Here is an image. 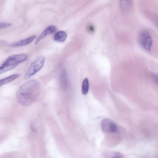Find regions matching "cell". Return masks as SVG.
I'll return each mask as SVG.
<instances>
[{
	"label": "cell",
	"instance_id": "cell-6",
	"mask_svg": "<svg viewBox=\"0 0 158 158\" xmlns=\"http://www.w3.org/2000/svg\"><path fill=\"white\" fill-rule=\"evenodd\" d=\"M56 30V27L53 25H50L47 27L38 37L35 42V44H37L43 38L49 34L53 33Z\"/></svg>",
	"mask_w": 158,
	"mask_h": 158
},
{
	"label": "cell",
	"instance_id": "cell-10",
	"mask_svg": "<svg viewBox=\"0 0 158 158\" xmlns=\"http://www.w3.org/2000/svg\"><path fill=\"white\" fill-rule=\"evenodd\" d=\"M19 76V74H15L2 79L0 81V86H1L2 85H3L13 81L18 78Z\"/></svg>",
	"mask_w": 158,
	"mask_h": 158
},
{
	"label": "cell",
	"instance_id": "cell-2",
	"mask_svg": "<svg viewBox=\"0 0 158 158\" xmlns=\"http://www.w3.org/2000/svg\"><path fill=\"white\" fill-rule=\"evenodd\" d=\"M27 58L25 54H20L9 57L0 68V74L15 68L19 64L25 61Z\"/></svg>",
	"mask_w": 158,
	"mask_h": 158
},
{
	"label": "cell",
	"instance_id": "cell-14",
	"mask_svg": "<svg viewBox=\"0 0 158 158\" xmlns=\"http://www.w3.org/2000/svg\"><path fill=\"white\" fill-rule=\"evenodd\" d=\"M152 76L156 83L158 85V75L155 74H152Z\"/></svg>",
	"mask_w": 158,
	"mask_h": 158
},
{
	"label": "cell",
	"instance_id": "cell-3",
	"mask_svg": "<svg viewBox=\"0 0 158 158\" xmlns=\"http://www.w3.org/2000/svg\"><path fill=\"white\" fill-rule=\"evenodd\" d=\"M45 60V58L43 56H40L37 57L31 63L24 76V79L27 80L29 79L39 71L43 67Z\"/></svg>",
	"mask_w": 158,
	"mask_h": 158
},
{
	"label": "cell",
	"instance_id": "cell-9",
	"mask_svg": "<svg viewBox=\"0 0 158 158\" xmlns=\"http://www.w3.org/2000/svg\"><path fill=\"white\" fill-rule=\"evenodd\" d=\"M67 37L66 33L63 31H60L56 32L54 36V40L59 42L64 41Z\"/></svg>",
	"mask_w": 158,
	"mask_h": 158
},
{
	"label": "cell",
	"instance_id": "cell-8",
	"mask_svg": "<svg viewBox=\"0 0 158 158\" xmlns=\"http://www.w3.org/2000/svg\"><path fill=\"white\" fill-rule=\"evenodd\" d=\"M59 79L61 87L63 89H65L68 85L67 77L66 72L64 70L60 73Z\"/></svg>",
	"mask_w": 158,
	"mask_h": 158
},
{
	"label": "cell",
	"instance_id": "cell-15",
	"mask_svg": "<svg viewBox=\"0 0 158 158\" xmlns=\"http://www.w3.org/2000/svg\"><path fill=\"white\" fill-rule=\"evenodd\" d=\"M111 158H122V155L119 153H116Z\"/></svg>",
	"mask_w": 158,
	"mask_h": 158
},
{
	"label": "cell",
	"instance_id": "cell-13",
	"mask_svg": "<svg viewBox=\"0 0 158 158\" xmlns=\"http://www.w3.org/2000/svg\"><path fill=\"white\" fill-rule=\"evenodd\" d=\"M87 30L90 33H93L95 30L94 26L92 24H90L88 25Z\"/></svg>",
	"mask_w": 158,
	"mask_h": 158
},
{
	"label": "cell",
	"instance_id": "cell-12",
	"mask_svg": "<svg viewBox=\"0 0 158 158\" xmlns=\"http://www.w3.org/2000/svg\"><path fill=\"white\" fill-rule=\"evenodd\" d=\"M12 25V24L9 23L1 22L0 23V28H5L8 27Z\"/></svg>",
	"mask_w": 158,
	"mask_h": 158
},
{
	"label": "cell",
	"instance_id": "cell-5",
	"mask_svg": "<svg viewBox=\"0 0 158 158\" xmlns=\"http://www.w3.org/2000/svg\"><path fill=\"white\" fill-rule=\"evenodd\" d=\"M101 127L102 130L107 133H115L117 127L115 123L108 118L104 119L101 122Z\"/></svg>",
	"mask_w": 158,
	"mask_h": 158
},
{
	"label": "cell",
	"instance_id": "cell-1",
	"mask_svg": "<svg viewBox=\"0 0 158 158\" xmlns=\"http://www.w3.org/2000/svg\"><path fill=\"white\" fill-rule=\"evenodd\" d=\"M40 92L39 82L34 80L29 81L19 87L16 94V100L22 106H29L37 100Z\"/></svg>",
	"mask_w": 158,
	"mask_h": 158
},
{
	"label": "cell",
	"instance_id": "cell-16",
	"mask_svg": "<svg viewBox=\"0 0 158 158\" xmlns=\"http://www.w3.org/2000/svg\"><path fill=\"white\" fill-rule=\"evenodd\" d=\"M31 130L33 131H35V129L34 128V126L32 124H31Z\"/></svg>",
	"mask_w": 158,
	"mask_h": 158
},
{
	"label": "cell",
	"instance_id": "cell-11",
	"mask_svg": "<svg viewBox=\"0 0 158 158\" xmlns=\"http://www.w3.org/2000/svg\"><path fill=\"white\" fill-rule=\"evenodd\" d=\"M89 88V82L87 78H85L82 82L81 91L82 94L85 95L88 93Z\"/></svg>",
	"mask_w": 158,
	"mask_h": 158
},
{
	"label": "cell",
	"instance_id": "cell-7",
	"mask_svg": "<svg viewBox=\"0 0 158 158\" xmlns=\"http://www.w3.org/2000/svg\"><path fill=\"white\" fill-rule=\"evenodd\" d=\"M36 37V35H34L26 39L21 40L12 44L13 47H19L27 45L31 43Z\"/></svg>",
	"mask_w": 158,
	"mask_h": 158
},
{
	"label": "cell",
	"instance_id": "cell-4",
	"mask_svg": "<svg viewBox=\"0 0 158 158\" xmlns=\"http://www.w3.org/2000/svg\"><path fill=\"white\" fill-rule=\"evenodd\" d=\"M139 40L143 48L147 51H150L152 44V40L148 32L145 31L141 32L139 35Z\"/></svg>",
	"mask_w": 158,
	"mask_h": 158
}]
</instances>
